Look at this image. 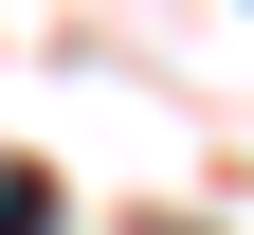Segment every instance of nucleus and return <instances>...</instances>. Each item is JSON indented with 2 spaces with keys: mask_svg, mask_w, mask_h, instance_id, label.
<instances>
[{
  "mask_svg": "<svg viewBox=\"0 0 254 235\" xmlns=\"http://www.w3.org/2000/svg\"><path fill=\"white\" fill-rule=\"evenodd\" d=\"M0 235H55V181L37 163H0Z\"/></svg>",
  "mask_w": 254,
  "mask_h": 235,
  "instance_id": "1",
  "label": "nucleus"
}]
</instances>
